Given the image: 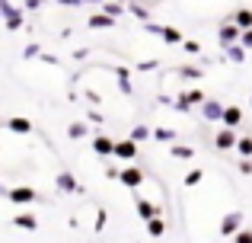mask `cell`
<instances>
[{
    "label": "cell",
    "mask_w": 252,
    "mask_h": 243,
    "mask_svg": "<svg viewBox=\"0 0 252 243\" xmlns=\"http://www.w3.org/2000/svg\"><path fill=\"white\" fill-rule=\"evenodd\" d=\"M236 141H240V138H236L233 128H220L214 135V147L217 150H236Z\"/></svg>",
    "instance_id": "obj_8"
},
{
    "label": "cell",
    "mask_w": 252,
    "mask_h": 243,
    "mask_svg": "<svg viewBox=\"0 0 252 243\" xmlns=\"http://www.w3.org/2000/svg\"><path fill=\"white\" fill-rule=\"evenodd\" d=\"M179 100L189 103V106L195 109V106H201V103H204V93H201V90H185V93H179Z\"/></svg>",
    "instance_id": "obj_22"
},
{
    "label": "cell",
    "mask_w": 252,
    "mask_h": 243,
    "mask_svg": "<svg viewBox=\"0 0 252 243\" xmlns=\"http://www.w3.org/2000/svg\"><path fill=\"white\" fill-rule=\"evenodd\" d=\"M157 214H160V208L150 199H137V218L141 221H150V218H157Z\"/></svg>",
    "instance_id": "obj_15"
},
{
    "label": "cell",
    "mask_w": 252,
    "mask_h": 243,
    "mask_svg": "<svg viewBox=\"0 0 252 243\" xmlns=\"http://www.w3.org/2000/svg\"><path fill=\"white\" fill-rule=\"evenodd\" d=\"M223 51H227L230 64H243V61H246V48H243L240 42H236V45H227V48H223Z\"/></svg>",
    "instance_id": "obj_19"
},
{
    "label": "cell",
    "mask_w": 252,
    "mask_h": 243,
    "mask_svg": "<svg viewBox=\"0 0 252 243\" xmlns=\"http://www.w3.org/2000/svg\"><path fill=\"white\" fill-rule=\"evenodd\" d=\"M169 157H176V160H191V157H195V147H182V144H172V147H169Z\"/></svg>",
    "instance_id": "obj_24"
},
{
    "label": "cell",
    "mask_w": 252,
    "mask_h": 243,
    "mask_svg": "<svg viewBox=\"0 0 252 243\" xmlns=\"http://www.w3.org/2000/svg\"><path fill=\"white\" fill-rule=\"evenodd\" d=\"M86 100H90V103H93V109H96V106H99V103H102V96H99V93H93V90H86Z\"/></svg>",
    "instance_id": "obj_38"
},
{
    "label": "cell",
    "mask_w": 252,
    "mask_h": 243,
    "mask_svg": "<svg viewBox=\"0 0 252 243\" xmlns=\"http://www.w3.org/2000/svg\"><path fill=\"white\" fill-rule=\"evenodd\" d=\"M236 231H243V211H230L220 218V234L223 237H233Z\"/></svg>",
    "instance_id": "obj_7"
},
{
    "label": "cell",
    "mask_w": 252,
    "mask_h": 243,
    "mask_svg": "<svg viewBox=\"0 0 252 243\" xmlns=\"http://www.w3.org/2000/svg\"><path fill=\"white\" fill-rule=\"evenodd\" d=\"M147 234H150L154 240L163 237V234H166V221H163L160 214H157V218H150V221H147Z\"/></svg>",
    "instance_id": "obj_18"
},
{
    "label": "cell",
    "mask_w": 252,
    "mask_h": 243,
    "mask_svg": "<svg viewBox=\"0 0 252 243\" xmlns=\"http://www.w3.org/2000/svg\"><path fill=\"white\" fill-rule=\"evenodd\" d=\"M154 138L163 141V144H172V141H176V131H172V128H154Z\"/></svg>",
    "instance_id": "obj_29"
},
{
    "label": "cell",
    "mask_w": 252,
    "mask_h": 243,
    "mask_svg": "<svg viewBox=\"0 0 252 243\" xmlns=\"http://www.w3.org/2000/svg\"><path fill=\"white\" fill-rule=\"evenodd\" d=\"M144 179H147V173H144L141 167H125L122 173H118V182H122V186H128V189H137V186H144Z\"/></svg>",
    "instance_id": "obj_5"
},
{
    "label": "cell",
    "mask_w": 252,
    "mask_h": 243,
    "mask_svg": "<svg viewBox=\"0 0 252 243\" xmlns=\"http://www.w3.org/2000/svg\"><path fill=\"white\" fill-rule=\"evenodd\" d=\"M249 106H252V96H249Z\"/></svg>",
    "instance_id": "obj_45"
},
{
    "label": "cell",
    "mask_w": 252,
    "mask_h": 243,
    "mask_svg": "<svg viewBox=\"0 0 252 243\" xmlns=\"http://www.w3.org/2000/svg\"><path fill=\"white\" fill-rule=\"evenodd\" d=\"M201 179H204V170H189L182 182H185L189 189H195V186H201Z\"/></svg>",
    "instance_id": "obj_26"
},
{
    "label": "cell",
    "mask_w": 252,
    "mask_h": 243,
    "mask_svg": "<svg viewBox=\"0 0 252 243\" xmlns=\"http://www.w3.org/2000/svg\"><path fill=\"white\" fill-rule=\"evenodd\" d=\"M102 13H109L112 19H118V16H125V6L115 3V0H102Z\"/></svg>",
    "instance_id": "obj_25"
},
{
    "label": "cell",
    "mask_w": 252,
    "mask_h": 243,
    "mask_svg": "<svg viewBox=\"0 0 252 243\" xmlns=\"http://www.w3.org/2000/svg\"><path fill=\"white\" fill-rule=\"evenodd\" d=\"M233 243H252V231H249V227L236 231V234H233Z\"/></svg>",
    "instance_id": "obj_33"
},
{
    "label": "cell",
    "mask_w": 252,
    "mask_h": 243,
    "mask_svg": "<svg viewBox=\"0 0 252 243\" xmlns=\"http://www.w3.org/2000/svg\"><path fill=\"white\" fill-rule=\"evenodd\" d=\"M240 45H243V48H252V29H243V35H240Z\"/></svg>",
    "instance_id": "obj_36"
},
{
    "label": "cell",
    "mask_w": 252,
    "mask_h": 243,
    "mask_svg": "<svg viewBox=\"0 0 252 243\" xmlns=\"http://www.w3.org/2000/svg\"><path fill=\"white\" fill-rule=\"evenodd\" d=\"M0 16H3V23H6V29H10V32L23 29V10H16L10 0H0Z\"/></svg>",
    "instance_id": "obj_3"
},
{
    "label": "cell",
    "mask_w": 252,
    "mask_h": 243,
    "mask_svg": "<svg viewBox=\"0 0 252 243\" xmlns=\"http://www.w3.org/2000/svg\"><path fill=\"white\" fill-rule=\"evenodd\" d=\"M90 135V128H86V122H70L67 125V138H74V141H80V138Z\"/></svg>",
    "instance_id": "obj_23"
},
{
    "label": "cell",
    "mask_w": 252,
    "mask_h": 243,
    "mask_svg": "<svg viewBox=\"0 0 252 243\" xmlns=\"http://www.w3.org/2000/svg\"><path fill=\"white\" fill-rule=\"evenodd\" d=\"M23 58L29 61V58H42V45H29V48H23Z\"/></svg>",
    "instance_id": "obj_34"
},
{
    "label": "cell",
    "mask_w": 252,
    "mask_h": 243,
    "mask_svg": "<svg viewBox=\"0 0 252 243\" xmlns=\"http://www.w3.org/2000/svg\"><path fill=\"white\" fill-rule=\"evenodd\" d=\"M55 189H58V192H64V195H80L83 192V186L77 182V176L70 173V170H61V173L55 176Z\"/></svg>",
    "instance_id": "obj_1"
},
{
    "label": "cell",
    "mask_w": 252,
    "mask_h": 243,
    "mask_svg": "<svg viewBox=\"0 0 252 243\" xmlns=\"http://www.w3.org/2000/svg\"><path fill=\"white\" fill-rule=\"evenodd\" d=\"M86 26H90V29H112V26H115V19H112L109 13L99 10V13H93V16L86 19Z\"/></svg>",
    "instance_id": "obj_13"
},
{
    "label": "cell",
    "mask_w": 252,
    "mask_h": 243,
    "mask_svg": "<svg viewBox=\"0 0 252 243\" xmlns=\"http://www.w3.org/2000/svg\"><path fill=\"white\" fill-rule=\"evenodd\" d=\"M42 3H45V0H26V10H38Z\"/></svg>",
    "instance_id": "obj_40"
},
{
    "label": "cell",
    "mask_w": 252,
    "mask_h": 243,
    "mask_svg": "<svg viewBox=\"0 0 252 243\" xmlns=\"http://www.w3.org/2000/svg\"><path fill=\"white\" fill-rule=\"evenodd\" d=\"M198 109H201V119H204V122H220V119H223V109H227V106H223L220 100H214V96H208V100H204Z\"/></svg>",
    "instance_id": "obj_6"
},
{
    "label": "cell",
    "mask_w": 252,
    "mask_h": 243,
    "mask_svg": "<svg viewBox=\"0 0 252 243\" xmlns=\"http://www.w3.org/2000/svg\"><path fill=\"white\" fill-rule=\"evenodd\" d=\"M115 77H118V90H122V96H134V83H131V70H128V68H115Z\"/></svg>",
    "instance_id": "obj_11"
},
{
    "label": "cell",
    "mask_w": 252,
    "mask_h": 243,
    "mask_svg": "<svg viewBox=\"0 0 252 243\" xmlns=\"http://www.w3.org/2000/svg\"><path fill=\"white\" fill-rule=\"evenodd\" d=\"M128 138H131V141H137V144H141V141H147V138H150V128H147V125H134Z\"/></svg>",
    "instance_id": "obj_27"
},
{
    "label": "cell",
    "mask_w": 252,
    "mask_h": 243,
    "mask_svg": "<svg viewBox=\"0 0 252 243\" xmlns=\"http://www.w3.org/2000/svg\"><path fill=\"white\" fill-rule=\"evenodd\" d=\"M93 150H96L99 157H115V141H112L109 135H96L93 138Z\"/></svg>",
    "instance_id": "obj_10"
},
{
    "label": "cell",
    "mask_w": 252,
    "mask_h": 243,
    "mask_svg": "<svg viewBox=\"0 0 252 243\" xmlns=\"http://www.w3.org/2000/svg\"><path fill=\"white\" fill-rule=\"evenodd\" d=\"M115 157L125 163H131L137 157V141H131V138H125V141H115Z\"/></svg>",
    "instance_id": "obj_9"
},
{
    "label": "cell",
    "mask_w": 252,
    "mask_h": 243,
    "mask_svg": "<svg viewBox=\"0 0 252 243\" xmlns=\"http://www.w3.org/2000/svg\"><path fill=\"white\" fill-rule=\"evenodd\" d=\"M236 150H240V157H252V138H240Z\"/></svg>",
    "instance_id": "obj_32"
},
{
    "label": "cell",
    "mask_w": 252,
    "mask_h": 243,
    "mask_svg": "<svg viewBox=\"0 0 252 243\" xmlns=\"http://www.w3.org/2000/svg\"><path fill=\"white\" fill-rule=\"evenodd\" d=\"M105 224H109V211H105V208H99V211H96V224H93V227H96V234H102Z\"/></svg>",
    "instance_id": "obj_30"
},
{
    "label": "cell",
    "mask_w": 252,
    "mask_h": 243,
    "mask_svg": "<svg viewBox=\"0 0 252 243\" xmlns=\"http://www.w3.org/2000/svg\"><path fill=\"white\" fill-rule=\"evenodd\" d=\"M182 51H185V55H201V42H195V38H185V42H182Z\"/></svg>",
    "instance_id": "obj_31"
},
{
    "label": "cell",
    "mask_w": 252,
    "mask_h": 243,
    "mask_svg": "<svg viewBox=\"0 0 252 243\" xmlns=\"http://www.w3.org/2000/svg\"><path fill=\"white\" fill-rule=\"evenodd\" d=\"M240 122H243V109L240 106H227V109H223V119H220L223 128H236Z\"/></svg>",
    "instance_id": "obj_14"
},
{
    "label": "cell",
    "mask_w": 252,
    "mask_h": 243,
    "mask_svg": "<svg viewBox=\"0 0 252 243\" xmlns=\"http://www.w3.org/2000/svg\"><path fill=\"white\" fill-rule=\"evenodd\" d=\"M240 35H243V29H240V26H236L230 16L223 19L220 26H217V38H220L223 48H227V45H236V42H240Z\"/></svg>",
    "instance_id": "obj_2"
},
{
    "label": "cell",
    "mask_w": 252,
    "mask_h": 243,
    "mask_svg": "<svg viewBox=\"0 0 252 243\" xmlns=\"http://www.w3.org/2000/svg\"><path fill=\"white\" fill-rule=\"evenodd\" d=\"M0 192H3V182H0Z\"/></svg>",
    "instance_id": "obj_44"
},
{
    "label": "cell",
    "mask_w": 252,
    "mask_h": 243,
    "mask_svg": "<svg viewBox=\"0 0 252 243\" xmlns=\"http://www.w3.org/2000/svg\"><path fill=\"white\" fill-rule=\"evenodd\" d=\"M179 77H182V80H201L204 70L195 68V64H182V68H179Z\"/></svg>",
    "instance_id": "obj_21"
},
{
    "label": "cell",
    "mask_w": 252,
    "mask_h": 243,
    "mask_svg": "<svg viewBox=\"0 0 252 243\" xmlns=\"http://www.w3.org/2000/svg\"><path fill=\"white\" fill-rule=\"evenodd\" d=\"M0 128H6V122H0Z\"/></svg>",
    "instance_id": "obj_43"
},
{
    "label": "cell",
    "mask_w": 252,
    "mask_h": 243,
    "mask_svg": "<svg viewBox=\"0 0 252 243\" xmlns=\"http://www.w3.org/2000/svg\"><path fill=\"white\" fill-rule=\"evenodd\" d=\"M236 167H240V173L252 176V157H240V163H236Z\"/></svg>",
    "instance_id": "obj_35"
},
{
    "label": "cell",
    "mask_w": 252,
    "mask_h": 243,
    "mask_svg": "<svg viewBox=\"0 0 252 243\" xmlns=\"http://www.w3.org/2000/svg\"><path fill=\"white\" fill-rule=\"evenodd\" d=\"M6 128H10L13 135H29V131H32V122L26 119V115H13V119H6Z\"/></svg>",
    "instance_id": "obj_12"
},
{
    "label": "cell",
    "mask_w": 252,
    "mask_h": 243,
    "mask_svg": "<svg viewBox=\"0 0 252 243\" xmlns=\"http://www.w3.org/2000/svg\"><path fill=\"white\" fill-rule=\"evenodd\" d=\"M83 3H93V6H102V0H83Z\"/></svg>",
    "instance_id": "obj_42"
},
{
    "label": "cell",
    "mask_w": 252,
    "mask_h": 243,
    "mask_svg": "<svg viewBox=\"0 0 252 243\" xmlns=\"http://www.w3.org/2000/svg\"><path fill=\"white\" fill-rule=\"evenodd\" d=\"M6 199L13 205H32V202H38V192L32 186H16V189H6Z\"/></svg>",
    "instance_id": "obj_4"
},
{
    "label": "cell",
    "mask_w": 252,
    "mask_h": 243,
    "mask_svg": "<svg viewBox=\"0 0 252 243\" xmlns=\"http://www.w3.org/2000/svg\"><path fill=\"white\" fill-rule=\"evenodd\" d=\"M230 19H233L240 29H252V10H246V6H243V10H236Z\"/></svg>",
    "instance_id": "obj_20"
},
{
    "label": "cell",
    "mask_w": 252,
    "mask_h": 243,
    "mask_svg": "<svg viewBox=\"0 0 252 243\" xmlns=\"http://www.w3.org/2000/svg\"><path fill=\"white\" fill-rule=\"evenodd\" d=\"M86 115H90V122H96V125H102L105 119H102V112H99V109H90V112H86Z\"/></svg>",
    "instance_id": "obj_37"
},
{
    "label": "cell",
    "mask_w": 252,
    "mask_h": 243,
    "mask_svg": "<svg viewBox=\"0 0 252 243\" xmlns=\"http://www.w3.org/2000/svg\"><path fill=\"white\" fill-rule=\"evenodd\" d=\"M128 13H134V16H137V19H141V23H147V19H150V13H147V10H144V6H141V3H137V0H128Z\"/></svg>",
    "instance_id": "obj_28"
},
{
    "label": "cell",
    "mask_w": 252,
    "mask_h": 243,
    "mask_svg": "<svg viewBox=\"0 0 252 243\" xmlns=\"http://www.w3.org/2000/svg\"><path fill=\"white\" fill-rule=\"evenodd\" d=\"M160 38H163L166 45H182V42H185V38H182V32H179V29H172V26H160Z\"/></svg>",
    "instance_id": "obj_16"
},
{
    "label": "cell",
    "mask_w": 252,
    "mask_h": 243,
    "mask_svg": "<svg viewBox=\"0 0 252 243\" xmlns=\"http://www.w3.org/2000/svg\"><path fill=\"white\" fill-rule=\"evenodd\" d=\"M13 224H16L19 231H35V227H38V221H35V214L23 211V214H16V218H13Z\"/></svg>",
    "instance_id": "obj_17"
},
{
    "label": "cell",
    "mask_w": 252,
    "mask_h": 243,
    "mask_svg": "<svg viewBox=\"0 0 252 243\" xmlns=\"http://www.w3.org/2000/svg\"><path fill=\"white\" fill-rule=\"evenodd\" d=\"M157 64H160V61H141V64H137V70H154Z\"/></svg>",
    "instance_id": "obj_39"
},
{
    "label": "cell",
    "mask_w": 252,
    "mask_h": 243,
    "mask_svg": "<svg viewBox=\"0 0 252 243\" xmlns=\"http://www.w3.org/2000/svg\"><path fill=\"white\" fill-rule=\"evenodd\" d=\"M55 3H61V6H80L83 0H55Z\"/></svg>",
    "instance_id": "obj_41"
}]
</instances>
